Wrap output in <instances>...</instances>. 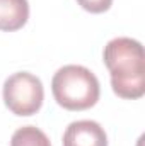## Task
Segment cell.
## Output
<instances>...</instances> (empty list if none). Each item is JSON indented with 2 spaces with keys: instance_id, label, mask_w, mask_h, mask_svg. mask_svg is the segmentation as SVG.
I'll use <instances>...</instances> for the list:
<instances>
[{
  "instance_id": "cell-1",
  "label": "cell",
  "mask_w": 145,
  "mask_h": 146,
  "mask_svg": "<svg viewBox=\"0 0 145 146\" xmlns=\"http://www.w3.org/2000/svg\"><path fill=\"white\" fill-rule=\"evenodd\" d=\"M103 58L113 92L121 99H140L145 94L144 46L132 37H114L104 46Z\"/></svg>"
},
{
  "instance_id": "cell-2",
  "label": "cell",
  "mask_w": 145,
  "mask_h": 146,
  "mask_svg": "<svg viewBox=\"0 0 145 146\" xmlns=\"http://www.w3.org/2000/svg\"><path fill=\"white\" fill-rule=\"evenodd\" d=\"M51 92L58 106L67 110H85L96 106L101 95L99 80L80 65L62 66L53 75Z\"/></svg>"
},
{
  "instance_id": "cell-3",
  "label": "cell",
  "mask_w": 145,
  "mask_h": 146,
  "mask_svg": "<svg viewBox=\"0 0 145 146\" xmlns=\"http://www.w3.org/2000/svg\"><path fill=\"white\" fill-rule=\"evenodd\" d=\"M44 88L36 75L17 72L3 83V102L15 115H33L41 109Z\"/></svg>"
},
{
  "instance_id": "cell-4",
  "label": "cell",
  "mask_w": 145,
  "mask_h": 146,
  "mask_svg": "<svg viewBox=\"0 0 145 146\" xmlns=\"http://www.w3.org/2000/svg\"><path fill=\"white\" fill-rule=\"evenodd\" d=\"M63 146H108V136L96 121H75L63 133Z\"/></svg>"
},
{
  "instance_id": "cell-5",
  "label": "cell",
  "mask_w": 145,
  "mask_h": 146,
  "mask_svg": "<svg viewBox=\"0 0 145 146\" xmlns=\"http://www.w3.org/2000/svg\"><path fill=\"white\" fill-rule=\"evenodd\" d=\"M29 19L28 0H0V31H19Z\"/></svg>"
},
{
  "instance_id": "cell-6",
  "label": "cell",
  "mask_w": 145,
  "mask_h": 146,
  "mask_svg": "<svg viewBox=\"0 0 145 146\" xmlns=\"http://www.w3.org/2000/svg\"><path fill=\"white\" fill-rule=\"evenodd\" d=\"M10 146H51V143L36 126H22L12 134Z\"/></svg>"
},
{
  "instance_id": "cell-7",
  "label": "cell",
  "mask_w": 145,
  "mask_h": 146,
  "mask_svg": "<svg viewBox=\"0 0 145 146\" xmlns=\"http://www.w3.org/2000/svg\"><path fill=\"white\" fill-rule=\"evenodd\" d=\"M77 3L91 14H103L109 10L113 0H77Z\"/></svg>"
}]
</instances>
